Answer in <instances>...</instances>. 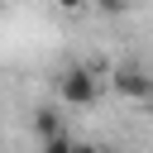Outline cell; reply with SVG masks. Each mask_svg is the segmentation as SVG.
<instances>
[{"instance_id":"cell-1","label":"cell","mask_w":153,"mask_h":153,"mask_svg":"<svg viewBox=\"0 0 153 153\" xmlns=\"http://www.w3.org/2000/svg\"><path fill=\"white\" fill-rule=\"evenodd\" d=\"M62 100H67V105H91V100H96V76H91L86 67H72V72L62 76Z\"/></svg>"},{"instance_id":"cell-2","label":"cell","mask_w":153,"mask_h":153,"mask_svg":"<svg viewBox=\"0 0 153 153\" xmlns=\"http://www.w3.org/2000/svg\"><path fill=\"white\" fill-rule=\"evenodd\" d=\"M115 91H124V96H153V76L143 67H115Z\"/></svg>"},{"instance_id":"cell-3","label":"cell","mask_w":153,"mask_h":153,"mask_svg":"<svg viewBox=\"0 0 153 153\" xmlns=\"http://www.w3.org/2000/svg\"><path fill=\"white\" fill-rule=\"evenodd\" d=\"M33 134H38V143H43V139H53V134H62L57 115H53V110H38V115H33Z\"/></svg>"},{"instance_id":"cell-4","label":"cell","mask_w":153,"mask_h":153,"mask_svg":"<svg viewBox=\"0 0 153 153\" xmlns=\"http://www.w3.org/2000/svg\"><path fill=\"white\" fill-rule=\"evenodd\" d=\"M38 153H72V139H67V134H53V139L38 143Z\"/></svg>"},{"instance_id":"cell-5","label":"cell","mask_w":153,"mask_h":153,"mask_svg":"<svg viewBox=\"0 0 153 153\" xmlns=\"http://www.w3.org/2000/svg\"><path fill=\"white\" fill-rule=\"evenodd\" d=\"M72 153H100L96 143H72Z\"/></svg>"},{"instance_id":"cell-6","label":"cell","mask_w":153,"mask_h":153,"mask_svg":"<svg viewBox=\"0 0 153 153\" xmlns=\"http://www.w3.org/2000/svg\"><path fill=\"white\" fill-rule=\"evenodd\" d=\"M57 5H62V10H81L86 0H57Z\"/></svg>"},{"instance_id":"cell-7","label":"cell","mask_w":153,"mask_h":153,"mask_svg":"<svg viewBox=\"0 0 153 153\" xmlns=\"http://www.w3.org/2000/svg\"><path fill=\"white\" fill-rule=\"evenodd\" d=\"M120 5H124V0H100V10H120Z\"/></svg>"}]
</instances>
